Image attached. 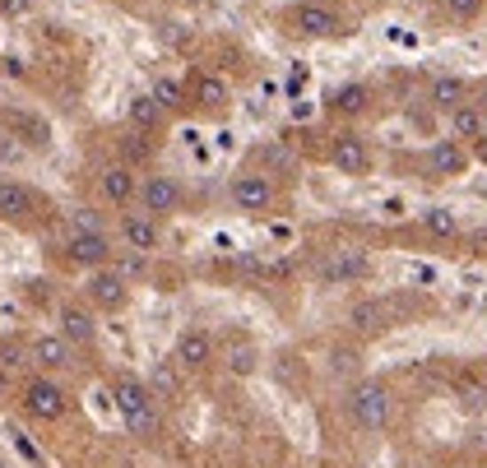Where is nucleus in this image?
I'll return each mask as SVG.
<instances>
[{
	"label": "nucleus",
	"instance_id": "11",
	"mask_svg": "<svg viewBox=\"0 0 487 468\" xmlns=\"http://www.w3.org/2000/svg\"><path fill=\"white\" fill-rule=\"evenodd\" d=\"M330 158H334V168L343 176H362V172L372 168V153H367V144H362V135H339Z\"/></svg>",
	"mask_w": 487,
	"mask_h": 468
},
{
	"label": "nucleus",
	"instance_id": "10",
	"mask_svg": "<svg viewBox=\"0 0 487 468\" xmlns=\"http://www.w3.org/2000/svg\"><path fill=\"white\" fill-rule=\"evenodd\" d=\"M66 255L75 264H84V269H98V264H107L112 260V241L103 232H75L66 241Z\"/></svg>",
	"mask_w": 487,
	"mask_h": 468
},
{
	"label": "nucleus",
	"instance_id": "28",
	"mask_svg": "<svg viewBox=\"0 0 487 468\" xmlns=\"http://www.w3.org/2000/svg\"><path fill=\"white\" fill-rule=\"evenodd\" d=\"M149 390H153L158 399H168V394H177V376L168 371V366H158V371H153V385H149Z\"/></svg>",
	"mask_w": 487,
	"mask_h": 468
},
{
	"label": "nucleus",
	"instance_id": "32",
	"mask_svg": "<svg viewBox=\"0 0 487 468\" xmlns=\"http://www.w3.org/2000/svg\"><path fill=\"white\" fill-rule=\"evenodd\" d=\"M334 366H339V371H349V366H357V353H334Z\"/></svg>",
	"mask_w": 487,
	"mask_h": 468
},
{
	"label": "nucleus",
	"instance_id": "3",
	"mask_svg": "<svg viewBox=\"0 0 487 468\" xmlns=\"http://www.w3.org/2000/svg\"><path fill=\"white\" fill-rule=\"evenodd\" d=\"M19 399H24V413L37 417V422H60V417L70 413V394H66V385L51 380L47 371H43V376H33V380H24Z\"/></svg>",
	"mask_w": 487,
	"mask_h": 468
},
{
	"label": "nucleus",
	"instance_id": "37",
	"mask_svg": "<svg viewBox=\"0 0 487 468\" xmlns=\"http://www.w3.org/2000/svg\"><path fill=\"white\" fill-rule=\"evenodd\" d=\"M0 468H10V464H0Z\"/></svg>",
	"mask_w": 487,
	"mask_h": 468
},
{
	"label": "nucleus",
	"instance_id": "7",
	"mask_svg": "<svg viewBox=\"0 0 487 468\" xmlns=\"http://www.w3.org/2000/svg\"><path fill=\"white\" fill-rule=\"evenodd\" d=\"M135 195H139V205H145V214H153V218L181 209V186H177L172 176H149Z\"/></svg>",
	"mask_w": 487,
	"mask_h": 468
},
{
	"label": "nucleus",
	"instance_id": "22",
	"mask_svg": "<svg viewBox=\"0 0 487 468\" xmlns=\"http://www.w3.org/2000/svg\"><path fill=\"white\" fill-rule=\"evenodd\" d=\"M451 130H455L460 139H478V135H483V112H474V107L460 103V107L451 112Z\"/></svg>",
	"mask_w": 487,
	"mask_h": 468
},
{
	"label": "nucleus",
	"instance_id": "31",
	"mask_svg": "<svg viewBox=\"0 0 487 468\" xmlns=\"http://www.w3.org/2000/svg\"><path fill=\"white\" fill-rule=\"evenodd\" d=\"M270 162L274 168H293V153L288 149H270Z\"/></svg>",
	"mask_w": 487,
	"mask_h": 468
},
{
	"label": "nucleus",
	"instance_id": "30",
	"mask_svg": "<svg viewBox=\"0 0 487 468\" xmlns=\"http://www.w3.org/2000/svg\"><path fill=\"white\" fill-rule=\"evenodd\" d=\"M0 10H5V14H28V0H0Z\"/></svg>",
	"mask_w": 487,
	"mask_h": 468
},
{
	"label": "nucleus",
	"instance_id": "35",
	"mask_svg": "<svg viewBox=\"0 0 487 468\" xmlns=\"http://www.w3.org/2000/svg\"><path fill=\"white\" fill-rule=\"evenodd\" d=\"M483 135H487V116H483Z\"/></svg>",
	"mask_w": 487,
	"mask_h": 468
},
{
	"label": "nucleus",
	"instance_id": "18",
	"mask_svg": "<svg viewBox=\"0 0 487 468\" xmlns=\"http://www.w3.org/2000/svg\"><path fill=\"white\" fill-rule=\"evenodd\" d=\"M428 168H432L436 176H460L464 168H469V158H464V149L455 144V139H445V144H436V149L428 153Z\"/></svg>",
	"mask_w": 487,
	"mask_h": 468
},
{
	"label": "nucleus",
	"instance_id": "23",
	"mask_svg": "<svg viewBox=\"0 0 487 468\" xmlns=\"http://www.w3.org/2000/svg\"><path fill=\"white\" fill-rule=\"evenodd\" d=\"M195 98H200V103H205V107H223V103H228V84H223V79H200V84H195Z\"/></svg>",
	"mask_w": 487,
	"mask_h": 468
},
{
	"label": "nucleus",
	"instance_id": "1",
	"mask_svg": "<svg viewBox=\"0 0 487 468\" xmlns=\"http://www.w3.org/2000/svg\"><path fill=\"white\" fill-rule=\"evenodd\" d=\"M112 403H116V417L126 422V432L139 441H153L162 432V413H158V394L149 390L145 380L135 376H116L112 380Z\"/></svg>",
	"mask_w": 487,
	"mask_h": 468
},
{
	"label": "nucleus",
	"instance_id": "33",
	"mask_svg": "<svg viewBox=\"0 0 487 468\" xmlns=\"http://www.w3.org/2000/svg\"><path fill=\"white\" fill-rule=\"evenodd\" d=\"M5 399H10V371L0 366V403H5Z\"/></svg>",
	"mask_w": 487,
	"mask_h": 468
},
{
	"label": "nucleus",
	"instance_id": "29",
	"mask_svg": "<svg viewBox=\"0 0 487 468\" xmlns=\"http://www.w3.org/2000/svg\"><path fill=\"white\" fill-rule=\"evenodd\" d=\"M445 10H451L455 19H478V10H483V0H445Z\"/></svg>",
	"mask_w": 487,
	"mask_h": 468
},
{
	"label": "nucleus",
	"instance_id": "21",
	"mask_svg": "<svg viewBox=\"0 0 487 468\" xmlns=\"http://www.w3.org/2000/svg\"><path fill=\"white\" fill-rule=\"evenodd\" d=\"M432 103H436L441 112H455V107L464 103V79H455V74H441L436 84H432Z\"/></svg>",
	"mask_w": 487,
	"mask_h": 468
},
{
	"label": "nucleus",
	"instance_id": "13",
	"mask_svg": "<svg viewBox=\"0 0 487 468\" xmlns=\"http://www.w3.org/2000/svg\"><path fill=\"white\" fill-rule=\"evenodd\" d=\"M121 237L135 255H149L158 246V218L153 214H126L121 218Z\"/></svg>",
	"mask_w": 487,
	"mask_h": 468
},
{
	"label": "nucleus",
	"instance_id": "12",
	"mask_svg": "<svg viewBox=\"0 0 487 468\" xmlns=\"http://www.w3.org/2000/svg\"><path fill=\"white\" fill-rule=\"evenodd\" d=\"M372 274V264H367V255L362 251H339V255H330L320 264V278L325 283H357V278H367Z\"/></svg>",
	"mask_w": 487,
	"mask_h": 468
},
{
	"label": "nucleus",
	"instance_id": "26",
	"mask_svg": "<svg viewBox=\"0 0 487 468\" xmlns=\"http://www.w3.org/2000/svg\"><path fill=\"white\" fill-rule=\"evenodd\" d=\"M228 366L237 376H251L255 371V348L251 343H237V348H228Z\"/></svg>",
	"mask_w": 487,
	"mask_h": 468
},
{
	"label": "nucleus",
	"instance_id": "20",
	"mask_svg": "<svg viewBox=\"0 0 487 468\" xmlns=\"http://www.w3.org/2000/svg\"><path fill=\"white\" fill-rule=\"evenodd\" d=\"M158 121H162V107L153 103V93L130 98V126L135 130H158Z\"/></svg>",
	"mask_w": 487,
	"mask_h": 468
},
{
	"label": "nucleus",
	"instance_id": "15",
	"mask_svg": "<svg viewBox=\"0 0 487 468\" xmlns=\"http://www.w3.org/2000/svg\"><path fill=\"white\" fill-rule=\"evenodd\" d=\"M98 186H103V195H107V205H130L135 199V172L126 168V162H112V168H103L98 172Z\"/></svg>",
	"mask_w": 487,
	"mask_h": 468
},
{
	"label": "nucleus",
	"instance_id": "8",
	"mask_svg": "<svg viewBox=\"0 0 487 468\" xmlns=\"http://www.w3.org/2000/svg\"><path fill=\"white\" fill-rule=\"evenodd\" d=\"M37 214V195L24 186V181H0V218L5 222H33Z\"/></svg>",
	"mask_w": 487,
	"mask_h": 468
},
{
	"label": "nucleus",
	"instance_id": "34",
	"mask_svg": "<svg viewBox=\"0 0 487 468\" xmlns=\"http://www.w3.org/2000/svg\"><path fill=\"white\" fill-rule=\"evenodd\" d=\"M177 5H200V0H177Z\"/></svg>",
	"mask_w": 487,
	"mask_h": 468
},
{
	"label": "nucleus",
	"instance_id": "9",
	"mask_svg": "<svg viewBox=\"0 0 487 468\" xmlns=\"http://www.w3.org/2000/svg\"><path fill=\"white\" fill-rule=\"evenodd\" d=\"M177 366H186V371H205V366L214 362V339L205 330H186L177 339V353H172Z\"/></svg>",
	"mask_w": 487,
	"mask_h": 468
},
{
	"label": "nucleus",
	"instance_id": "14",
	"mask_svg": "<svg viewBox=\"0 0 487 468\" xmlns=\"http://www.w3.org/2000/svg\"><path fill=\"white\" fill-rule=\"evenodd\" d=\"M293 19H297V33H307V37H339L343 33V19L330 5H302Z\"/></svg>",
	"mask_w": 487,
	"mask_h": 468
},
{
	"label": "nucleus",
	"instance_id": "5",
	"mask_svg": "<svg viewBox=\"0 0 487 468\" xmlns=\"http://www.w3.org/2000/svg\"><path fill=\"white\" fill-rule=\"evenodd\" d=\"M232 205H237V209H247V214L270 209V205H274V181H270L265 172H247V176H237V181H232Z\"/></svg>",
	"mask_w": 487,
	"mask_h": 468
},
{
	"label": "nucleus",
	"instance_id": "24",
	"mask_svg": "<svg viewBox=\"0 0 487 468\" xmlns=\"http://www.w3.org/2000/svg\"><path fill=\"white\" fill-rule=\"evenodd\" d=\"M153 103L162 112H177L181 107V84H177V79H158V84H153Z\"/></svg>",
	"mask_w": 487,
	"mask_h": 468
},
{
	"label": "nucleus",
	"instance_id": "27",
	"mask_svg": "<svg viewBox=\"0 0 487 468\" xmlns=\"http://www.w3.org/2000/svg\"><path fill=\"white\" fill-rule=\"evenodd\" d=\"M24 362H33V353L24 348V343H14V339H0V366H24Z\"/></svg>",
	"mask_w": 487,
	"mask_h": 468
},
{
	"label": "nucleus",
	"instance_id": "25",
	"mask_svg": "<svg viewBox=\"0 0 487 468\" xmlns=\"http://www.w3.org/2000/svg\"><path fill=\"white\" fill-rule=\"evenodd\" d=\"M422 222H428V232H436V237H455L460 232V222H455L451 209H428V218H422Z\"/></svg>",
	"mask_w": 487,
	"mask_h": 468
},
{
	"label": "nucleus",
	"instance_id": "6",
	"mask_svg": "<svg viewBox=\"0 0 487 468\" xmlns=\"http://www.w3.org/2000/svg\"><path fill=\"white\" fill-rule=\"evenodd\" d=\"M33 366H43V371H70L75 366V343L66 334H43V339H33Z\"/></svg>",
	"mask_w": 487,
	"mask_h": 468
},
{
	"label": "nucleus",
	"instance_id": "4",
	"mask_svg": "<svg viewBox=\"0 0 487 468\" xmlns=\"http://www.w3.org/2000/svg\"><path fill=\"white\" fill-rule=\"evenodd\" d=\"M89 301L98 311H121L126 307V297H130V283H126V274L121 269H112V264H98V269L89 274Z\"/></svg>",
	"mask_w": 487,
	"mask_h": 468
},
{
	"label": "nucleus",
	"instance_id": "17",
	"mask_svg": "<svg viewBox=\"0 0 487 468\" xmlns=\"http://www.w3.org/2000/svg\"><path fill=\"white\" fill-rule=\"evenodd\" d=\"M349 324L357 334H381L385 324H390V307H385L381 297H367V301H357V307L349 311Z\"/></svg>",
	"mask_w": 487,
	"mask_h": 468
},
{
	"label": "nucleus",
	"instance_id": "36",
	"mask_svg": "<svg viewBox=\"0 0 487 468\" xmlns=\"http://www.w3.org/2000/svg\"><path fill=\"white\" fill-rule=\"evenodd\" d=\"M478 153H483V158H487V144H483V149H478Z\"/></svg>",
	"mask_w": 487,
	"mask_h": 468
},
{
	"label": "nucleus",
	"instance_id": "19",
	"mask_svg": "<svg viewBox=\"0 0 487 468\" xmlns=\"http://www.w3.org/2000/svg\"><path fill=\"white\" fill-rule=\"evenodd\" d=\"M334 112H349V116H357V112H367V103H372V89L367 84H343V89H334Z\"/></svg>",
	"mask_w": 487,
	"mask_h": 468
},
{
	"label": "nucleus",
	"instance_id": "16",
	"mask_svg": "<svg viewBox=\"0 0 487 468\" xmlns=\"http://www.w3.org/2000/svg\"><path fill=\"white\" fill-rule=\"evenodd\" d=\"M60 334H66L75 348H89V343L98 339V320L84 307H60Z\"/></svg>",
	"mask_w": 487,
	"mask_h": 468
},
{
	"label": "nucleus",
	"instance_id": "2",
	"mask_svg": "<svg viewBox=\"0 0 487 468\" xmlns=\"http://www.w3.org/2000/svg\"><path fill=\"white\" fill-rule=\"evenodd\" d=\"M349 409H353V422L362 426V432H385L390 417H395V394L385 390L381 380H362V385H353Z\"/></svg>",
	"mask_w": 487,
	"mask_h": 468
}]
</instances>
